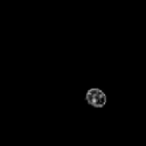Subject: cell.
Instances as JSON below:
<instances>
[{
  "label": "cell",
  "mask_w": 146,
  "mask_h": 146,
  "mask_svg": "<svg viewBox=\"0 0 146 146\" xmlns=\"http://www.w3.org/2000/svg\"><path fill=\"white\" fill-rule=\"evenodd\" d=\"M85 99L89 105L95 108H102L107 103V96L99 88H90L86 92Z\"/></svg>",
  "instance_id": "6da1fadb"
}]
</instances>
